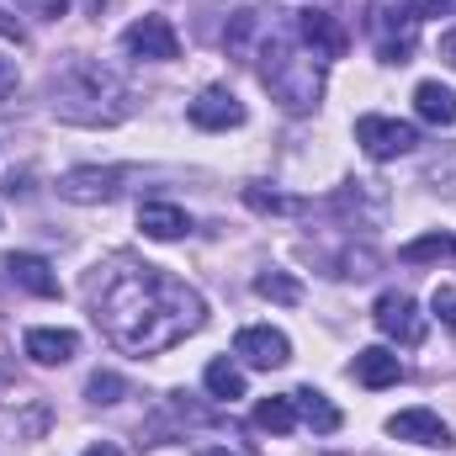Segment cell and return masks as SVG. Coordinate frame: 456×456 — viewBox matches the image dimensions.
Returning <instances> with one entry per match:
<instances>
[{
  "label": "cell",
  "mask_w": 456,
  "mask_h": 456,
  "mask_svg": "<svg viewBox=\"0 0 456 456\" xmlns=\"http://www.w3.org/2000/svg\"><path fill=\"white\" fill-rule=\"evenodd\" d=\"M96 324L127 355H159L208 324V303L197 287H186L165 265L122 260L96 287Z\"/></svg>",
  "instance_id": "6da1fadb"
},
{
  "label": "cell",
  "mask_w": 456,
  "mask_h": 456,
  "mask_svg": "<svg viewBox=\"0 0 456 456\" xmlns=\"http://www.w3.org/2000/svg\"><path fill=\"white\" fill-rule=\"evenodd\" d=\"M48 107H53V117L80 122V127H112V122H122V117L133 112V91L102 59L69 53L48 75Z\"/></svg>",
  "instance_id": "7a4b0ae2"
},
{
  "label": "cell",
  "mask_w": 456,
  "mask_h": 456,
  "mask_svg": "<svg viewBox=\"0 0 456 456\" xmlns=\"http://www.w3.org/2000/svg\"><path fill=\"white\" fill-rule=\"evenodd\" d=\"M260 80L287 112H314L324 96V59H314L292 37H271L260 48Z\"/></svg>",
  "instance_id": "3957f363"
},
{
  "label": "cell",
  "mask_w": 456,
  "mask_h": 456,
  "mask_svg": "<svg viewBox=\"0 0 456 456\" xmlns=\"http://www.w3.org/2000/svg\"><path fill=\"white\" fill-rule=\"evenodd\" d=\"M355 143H361L371 159H398V154H414L419 133H414V122L366 112V117H355Z\"/></svg>",
  "instance_id": "277c9868"
},
{
  "label": "cell",
  "mask_w": 456,
  "mask_h": 456,
  "mask_svg": "<svg viewBox=\"0 0 456 456\" xmlns=\"http://www.w3.org/2000/svg\"><path fill=\"white\" fill-rule=\"evenodd\" d=\"M371 324L398 345H419L425 340V319H419V303L409 292H382L377 308H371Z\"/></svg>",
  "instance_id": "5b68a950"
},
{
  "label": "cell",
  "mask_w": 456,
  "mask_h": 456,
  "mask_svg": "<svg viewBox=\"0 0 456 456\" xmlns=\"http://www.w3.org/2000/svg\"><path fill=\"white\" fill-rule=\"evenodd\" d=\"M127 175H133V170L80 165V170L59 175V197H64V202H80V208H96V202H112L117 191H122V181H127Z\"/></svg>",
  "instance_id": "8992f818"
},
{
  "label": "cell",
  "mask_w": 456,
  "mask_h": 456,
  "mask_svg": "<svg viewBox=\"0 0 456 456\" xmlns=\"http://www.w3.org/2000/svg\"><path fill=\"white\" fill-rule=\"evenodd\" d=\"M122 48L133 59H154V64H170L181 53V37L170 27V16H138L127 32H122Z\"/></svg>",
  "instance_id": "52a82bcc"
},
{
  "label": "cell",
  "mask_w": 456,
  "mask_h": 456,
  "mask_svg": "<svg viewBox=\"0 0 456 456\" xmlns=\"http://www.w3.org/2000/svg\"><path fill=\"white\" fill-rule=\"evenodd\" d=\"M297 37H303V48L314 53V59H340L345 48H350V32L340 27V16L335 11H297Z\"/></svg>",
  "instance_id": "ba28073f"
},
{
  "label": "cell",
  "mask_w": 456,
  "mask_h": 456,
  "mask_svg": "<svg viewBox=\"0 0 456 456\" xmlns=\"http://www.w3.org/2000/svg\"><path fill=\"white\" fill-rule=\"evenodd\" d=\"M233 355H244L249 366H287L292 361V340L281 335V330H271V324H249V330H239L233 335Z\"/></svg>",
  "instance_id": "9c48e42d"
},
{
  "label": "cell",
  "mask_w": 456,
  "mask_h": 456,
  "mask_svg": "<svg viewBox=\"0 0 456 456\" xmlns=\"http://www.w3.org/2000/svg\"><path fill=\"white\" fill-rule=\"evenodd\" d=\"M186 117H191L197 127H208V133H224V127H239V122H244V102H239L228 86H208V91L191 102Z\"/></svg>",
  "instance_id": "30bf717a"
},
{
  "label": "cell",
  "mask_w": 456,
  "mask_h": 456,
  "mask_svg": "<svg viewBox=\"0 0 456 456\" xmlns=\"http://www.w3.org/2000/svg\"><path fill=\"white\" fill-rule=\"evenodd\" d=\"M387 436L414 441V446H452L446 419H441V414H430V409H403V414H393V419H387Z\"/></svg>",
  "instance_id": "8fae6325"
},
{
  "label": "cell",
  "mask_w": 456,
  "mask_h": 456,
  "mask_svg": "<svg viewBox=\"0 0 456 456\" xmlns=\"http://www.w3.org/2000/svg\"><path fill=\"white\" fill-rule=\"evenodd\" d=\"M5 276L16 287H27L32 297H59V276L43 255H5Z\"/></svg>",
  "instance_id": "7c38bea8"
},
{
  "label": "cell",
  "mask_w": 456,
  "mask_h": 456,
  "mask_svg": "<svg viewBox=\"0 0 456 456\" xmlns=\"http://www.w3.org/2000/svg\"><path fill=\"white\" fill-rule=\"evenodd\" d=\"M21 350H27L37 366H64V361L80 350V335H75V330H27Z\"/></svg>",
  "instance_id": "4fadbf2b"
},
{
  "label": "cell",
  "mask_w": 456,
  "mask_h": 456,
  "mask_svg": "<svg viewBox=\"0 0 456 456\" xmlns=\"http://www.w3.org/2000/svg\"><path fill=\"white\" fill-rule=\"evenodd\" d=\"M355 382L361 387H393L398 377H403V366H398V355L387 350V345H371V350H355Z\"/></svg>",
  "instance_id": "5bb4252c"
},
{
  "label": "cell",
  "mask_w": 456,
  "mask_h": 456,
  "mask_svg": "<svg viewBox=\"0 0 456 456\" xmlns=\"http://www.w3.org/2000/svg\"><path fill=\"white\" fill-rule=\"evenodd\" d=\"M292 409H297V419H303L308 430H319V436H335V430H340V409H335L319 387H297V393H292Z\"/></svg>",
  "instance_id": "9a60e30c"
},
{
  "label": "cell",
  "mask_w": 456,
  "mask_h": 456,
  "mask_svg": "<svg viewBox=\"0 0 456 456\" xmlns=\"http://www.w3.org/2000/svg\"><path fill=\"white\" fill-rule=\"evenodd\" d=\"M138 228H143L149 239H181V233L191 228V218H186L175 202H143V208H138Z\"/></svg>",
  "instance_id": "2e32d148"
},
{
  "label": "cell",
  "mask_w": 456,
  "mask_h": 456,
  "mask_svg": "<svg viewBox=\"0 0 456 456\" xmlns=\"http://www.w3.org/2000/svg\"><path fill=\"white\" fill-rule=\"evenodd\" d=\"M414 112L425 117V122H436V127H452L456 122V91H446L441 80H425V86L414 91Z\"/></svg>",
  "instance_id": "e0dca14e"
},
{
  "label": "cell",
  "mask_w": 456,
  "mask_h": 456,
  "mask_svg": "<svg viewBox=\"0 0 456 456\" xmlns=\"http://www.w3.org/2000/svg\"><path fill=\"white\" fill-rule=\"evenodd\" d=\"M403 265H441V260H456V233H425V239H409L398 249Z\"/></svg>",
  "instance_id": "ac0fdd59"
},
{
  "label": "cell",
  "mask_w": 456,
  "mask_h": 456,
  "mask_svg": "<svg viewBox=\"0 0 456 456\" xmlns=\"http://www.w3.org/2000/svg\"><path fill=\"white\" fill-rule=\"evenodd\" d=\"M409 53H414V21H403V16H382L377 59H382V64H409Z\"/></svg>",
  "instance_id": "d6986e66"
},
{
  "label": "cell",
  "mask_w": 456,
  "mask_h": 456,
  "mask_svg": "<svg viewBox=\"0 0 456 456\" xmlns=\"http://www.w3.org/2000/svg\"><path fill=\"white\" fill-rule=\"evenodd\" d=\"M244 202H249L255 213H276V218H297V213H308V202H303V197L271 191L265 181H249V186H244Z\"/></svg>",
  "instance_id": "ffe728a7"
},
{
  "label": "cell",
  "mask_w": 456,
  "mask_h": 456,
  "mask_svg": "<svg viewBox=\"0 0 456 456\" xmlns=\"http://www.w3.org/2000/svg\"><path fill=\"white\" fill-rule=\"evenodd\" d=\"M202 382H208V393L218 398V403H233V398H244V371L218 355V361H208V371H202Z\"/></svg>",
  "instance_id": "44dd1931"
},
{
  "label": "cell",
  "mask_w": 456,
  "mask_h": 456,
  "mask_svg": "<svg viewBox=\"0 0 456 456\" xmlns=\"http://www.w3.org/2000/svg\"><path fill=\"white\" fill-rule=\"evenodd\" d=\"M255 425L271 430V436H292V425H297L292 393H287V398H260V403H255Z\"/></svg>",
  "instance_id": "7402d4cb"
},
{
  "label": "cell",
  "mask_w": 456,
  "mask_h": 456,
  "mask_svg": "<svg viewBox=\"0 0 456 456\" xmlns=\"http://www.w3.org/2000/svg\"><path fill=\"white\" fill-rule=\"evenodd\" d=\"M255 292L271 297V303H281V308L303 303V287H297V276H287V271H260V276H255Z\"/></svg>",
  "instance_id": "603a6c76"
},
{
  "label": "cell",
  "mask_w": 456,
  "mask_h": 456,
  "mask_svg": "<svg viewBox=\"0 0 456 456\" xmlns=\"http://www.w3.org/2000/svg\"><path fill=\"white\" fill-rule=\"evenodd\" d=\"M86 398H91V403H122V398H127V377H117V371H91Z\"/></svg>",
  "instance_id": "cb8c5ba5"
},
{
  "label": "cell",
  "mask_w": 456,
  "mask_h": 456,
  "mask_svg": "<svg viewBox=\"0 0 456 456\" xmlns=\"http://www.w3.org/2000/svg\"><path fill=\"white\" fill-rule=\"evenodd\" d=\"M456 0H393V16H403V21H436V16H446Z\"/></svg>",
  "instance_id": "d4e9b609"
},
{
  "label": "cell",
  "mask_w": 456,
  "mask_h": 456,
  "mask_svg": "<svg viewBox=\"0 0 456 456\" xmlns=\"http://www.w3.org/2000/svg\"><path fill=\"white\" fill-rule=\"evenodd\" d=\"M430 308H436V319H441V324H452V330H456V281H441V287H436Z\"/></svg>",
  "instance_id": "484cf974"
},
{
  "label": "cell",
  "mask_w": 456,
  "mask_h": 456,
  "mask_svg": "<svg viewBox=\"0 0 456 456\" xmlns=\"http://www.w3.org/2000/svg\"><path fill=\"white\" fill-rule=\"evenodd\" d=\"M27 16H43V21H59L64 11H69V0H16Z\"/></svg>",
  "instance_id": "4316f807"
},
{
  "label": "cell",
  "mask_w": 456,
  "mask_h": 456,
  "mask_svg": "<svg viewBox=\"0 0 456 456\" xmlns=\"http://www.w3.org/2000/svg\"><path fill=\"white\" fill-rule=\"evenodd\" d=\"M16 86H21V80H16V64L0 59V102H16Z\"/></svg>",
  "instance_id": "83f0119b"
},
{
  "label": "cell",
  "mask_w": 456,
  "mask_h": 456,
  "mask_svg": "<svg viewBox=\"0 0 456 456\" xmlns=\"http://www.w3.org/2000/svg\"><path fill=\"white\" fill-rule=\"evenodd\" d=\"M0 37H11V43H21V37H27V32H21V21H11V16H5V11H0Z\"/></svg>",
  "instance_id": "f1b7e54d"
},
{
  "label": "cell",
  "mask_w": 456,
  "mask_h": 456,
  "mask_svg": "<svg viewBox=\"0 0 456 456\" xmlns=\"http://www.w3.org/2000/svg\"><path fill=\"white\" fill-rule=\"evenodd\" d=\"M441 59L456 69V32H446V37H441Z\"/></svg>",
  "instance_id": "f546056e"
},
{
  "label": "cell",
  "mask_w": 456,
  "mask_h": 456,
  "mask_svg": "<svg viewBox=\"0 0 456 456\" xmlns=\"http://www.w3.org/2000/svg\"><path fill=\"white\" fill-rule=\"evenodd\" d=\"M86 456H122V452H117L112 441H96V446H91V452H86Z\"/></svg>",
  "instance_id": "4dcf8cb0"
},
{
  "label": "cell",
  "mask_w": 456,
  "mask_h": 456,
  "mask_svg": "<svg viewBox=\"0 0 456 456\" xmlns=\"http://www.w3.org/2000/svg\"><path fill=\"white\" fill-rule=\"evenodd\" d=\"M197 456H239V452H228V446H208V452H197Z\"/></svg>",
  "instance_id": "1f68e13d"
},
{
  "label": "cell",
  "mask_w": 456,
  "mask_h": 456,
  "mask_svg": "<svg viewBox=\"0 0 456 456\" xmlns=\"http://www.w3.org/2000/svg\"><path fill=\"white\" fill-rule=\"evenodd\" d=\"M86 5H91V11H107V5H112V0H86Z\"/></svg>",
  "instance_id": "d6a6232c"
}]
</instances>
